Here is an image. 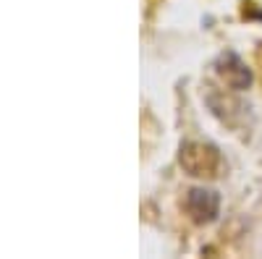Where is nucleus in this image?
I'll return each mask as SVG.
<instances>
[{
    "label": "nucleus",
    "mask_w": 262,
    "mask_h": 259,
    "mask_svg": "<svg viewBox=\"0 0 262 259\" xmlns=\"http://www.w3.org/2000/svg\"><path fill=\"white\" fill-rule=\"evenodd\" d=\"M221 76L233 86V89H244V86L249 84V71L244 68V63L238 60L236 55H226V60H223V68H221Z\"/></svg>",
    "instance_id": "obj_3"
},
{
    "label": "nucleus",
    "mask_w": 262,
    "mask_h": 259,
    "mask_svg": "<svg viewBox=\"0 0 262 259\" xmlns=\"http://www.w3.org/2000/svg\"><path fill=\"white\" fill-rule=\"evenodd\" d=\"M217 197L212 191H202V189H196V191H191L189 194V202H186V207H189V215L196 220V223H207V220H212L215 215H217Z\"/></svg>",
    "instance_id": "obj_2"
},
{
    "label": "nucleus",
    "mask_w": 262,
    "mask_h": 259,
    "mask_svg": "<svg viewBox=\"0 0 262 259\" xmlns=\"http://www.w3.org/2000/svg\"><path fill=\"white\" fill-rule=\"evenodd\" d=\"M181 165L191 176H215L221 170V155L215 147L207 144H186V149L181 152Z\"/></svg>",
    "instance_id": "obj_1"
}]
</instances>
